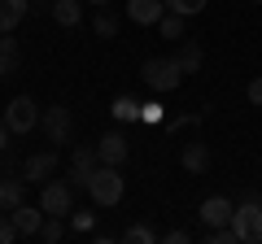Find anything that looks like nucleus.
Returning a JSON list of instances; mask_svg holds the SVG:
<instances>
[{"label":"nucleus","mask_w":262,"mask_h":244,"mask_svg":"<svg viewBox=\"0 0 262 244\" xmlns=\"http://www.w3.org/2000/svg\"><path fill=\"white\" fill-rule=\"evenodd\" d=\"M122 192H127V183H122L118 166H96L92 175H88V197H92L96 205H118Z\"/></svg>","instance_id":"1"},{"label":"nucleus","mask_w":262,"mask_h":244,"mask_svg":"<svg viewBox=\"0 0 262 244\" xmlns=\"http://www.w3.org/2000/svg\"><path fill=\"white\" fill-rule=\"evenodd\" d=\"M140 79L153 87V92H175L179 83H184V70H179L175 57H149L140 70Z\"/></svg>","instance_id":"2"},{"label":"nucleus","mask_w":262,"mask_h":244,"mask_svg":"<svg viewBox=\"0 0 262 244\" xmlns=\"http://www.w3.org/2000/svg\"><path fill=\"white\" fill-rule=\"evenodd\" d=\"M39 209L53 218H70L75 214V183H61V179L39 183Z\"/></svg>","instance_id":"3"},{"label":"nucleus","mask_w":262,"mask_h":244,"mask_svg":"<svg viewBox=\"0 0 262 244\" xmlns=\"http://www.w3.org/2000/svg\"><path fill=\"white\" fill-rule=\"evenodd\" d=\"M232 227L241 235V244H262V201L245 197L236 205V214H232Z\"/></svg>","instance_id":"4"},{"label":"nucleus","mask_w":262,"mask_h":244,"mask_svg":"<svg viewBox=\"0 0 262 244\" xmlns=\"http://www.w3.org/2000/svg\"><path fill=\"white\" fill-rule=\"evenodd\" d=\"M39 105L31 101V96H13L9 105H5V122H9V131L13 135H27V131H35L39 127Z\"/></svg>","instance_id":"5"},{"label":"nucleus","mask_w":262,"mask_h":244,"mask_svg":"<svg viewBox=\"0 0 262 244\" xmlns=\"http://www.w3.org/2000/svg\"><path fill=\"white\" fill-rule=\"evenodd\" d=\"M39 122H44L48 144H70V135H75V118H70L66 105H48V109L39 113Z\"/></svg>","instance_id":"6"},{"label":"nucleus","mask_w":262,"mask_h":244,"mask_svg":"<svg viewBox=\"0 0 262 244\" xmlns=\"http://www.w3.org/2000/svg\"><path fill=\"white\" fill-rule=\"evenodd\" d=\"M53 175H57V153L53 149L31 153V157L22 161V179H27V183H48Z\"/></svg>","instance_id":"7"},{"label":"nucleus","mask_w":262,"mask_h":244,"mask_svg":"<svg viewBox=\"0 0 262 244\" xmlns=\"http://www.w3.org/2000/svg\"><path fill=\"white\" fill-rule=\"evenodd\" d=\"M101 166V157H96V144H83V149L70 153V183L75 188H88V175Z\"/></svg>","instance_id":"8"},{"label":"nucleus","mask_w":262,"mask_h":244,"mask_svg":"<svg viewBox=\"0 0 262 244\" xmlns=\"http://www.w3.org/2000/svg\"><path fill=\"white\" fill-rule=\"evenodd\" d=\"M127 153H131V144L122 140L118 131H110V135H101V140H96V157H101V166H122V161H127Z\"/></svg>","instance_id":"9"},{"label":"nucleus","mask_w":262,"mask_h":244,"mask_svg":"<svg viewBox=\"0 0 262 244\" xmlns=\"http://www.w3.org/2000/svg\"><path fill=\"white\" fill-rule=\"evenodd\" d=\"M162 13H166V0H131L127 5V18L140 22V27H158Z\"/></svg>","instance_id":"10"},{"label":"nucleus","mask_w":262,"mask_h":244,"mask_svg":"<svg viewBox=\"0 0 262 244\" xmlns=\"http://www.w3.org/2000/svg\"><path fill=\"white\" fill-rule=\"evenodd\" d=\"M232 214H236V205L227 197H206V201H201V223H206V227L232 223Z\"/></svg>","instance_id":"11"},{"label":"nucleus","mask_w":262,"mask_h":244,"mask_svg":"<svg viewBox=\"0 0 262 244\" xmlns=\"http://www.w3.org/2000/svg\"><path fill=\"white\" fill-rule=\"evenodd\" d=\"M9 218H13V227H18V235H39V227H44V209L27 205V201H22L18 209H9Z\"/></svg>","instance_id":"12"},{"label":"nucleus","mask_w":262,"mask_h":244,"mask_svg":"<svg viewBox=\"0 0 262 244\" xmlns=\"http://www.w3.org/2000/svg\"><path fill=\"white\" fill-rule=\"evenodd\" d=\"M179 166H184L188 175H206L210 170V144H184V149H179Z\"/></svg>","instance_id":"13"},{"label":"nucleus","mask_w":262,"mask_h":244,"mask_svg":"<svg viewBox=\"0 0 262 244\" xmlns=\"http://www.w3.org/2000/svg\"><path fill=\"white\" fill-rule=\"evenodd\" d=\"M27 201V179H0V209L9 214Z\"/></svg>","instance_id":"14"},{"label":"nucleus","mask_w":262,"mask_h":244,"mask_svg":"<svg viewBox=\"0 0 262 244\" xmlns=\"http://www.w3.org/2000/svg\"><path fill=\"white\" fill-rule=\"evenodd\" d=\"M48 5H53L57 27H79V22H83V5H79V0H48Z\"/></svg>","instance_id":"15"},{"label":"nucleus","mask_w":262,"mask_h":244,"mask_svg":"<svg viewBox=\"0 0 262 244\" xmlns=\"http://www.w3.org/2000/svg\"><path fill=\"white\" fill-rule=\"evenodd\" d=\"M22 18H27V0H0V35L13 31Z\"/></svg>","instance_id":"16"},{"label":"nucleus","mask_w":262,"mask_h":244,"mask_svg":"<svg viewBox=\"0 0 262 244\" xmlns=\"http://www.w3.org/2000/svg\"><path fill=\"white\" fill-rule=\"evenodd\" d=\"M175 61H179V70H184V75H196V70H201V44L184 39V44H179V53H175Z\"/></svg>","instance_id":"17"},{"label":"nucleus","mask_w":262,"mask_h":244,"mask_svg":"<svg viewBox=\"0 0 262 244\" xmlns=\"http://www.w3.org/2000/svg\"><path fill=\"white\" fill-rule=\"evenodd\" d=\"M114 122H140V101H131V96H118V101L110 105Z\"/></svg>","instance_id":"18"},{"label":"nucleus","mask_w":262,"mask_h":244,"mask_svg":"<svg viewBox=\"0 0 262 244\" xmlns=\"http://www.w3.org/2000/svg\"><path fill=\"white\" fill-rule=\"evenodd\" d=\"M92 31H96L101 39H118V18H114L110 9H101V13L92 18Z\"/></svg>","instance_id":"19"},{"label":"nucleus","mask_w":262,"mask_h":244,"mask_svg":"<svg viewBox=\"0 0 262 244\" xmlns=\"http://www.w3.org/2000/svg\"><path fill=\"white\" fill-rule=\"evenodd\" d=\"M158 31H162V35H166V39H184V13H162V22H158Z\"/></svg>","instance_id":"20"},{"label":"nucleus","mask_w":262,"mask_h":244,"mask_svg":"<svg viewBox=\"0 0 262 244\" xmlns=\"http://www.w3.org/2000/svg\"><path fill=\"white\" fill-rule=\"evenodd\" d=\"M66 235V218H53V214H44V227H39V240L44 244H57Z\"/></svg>","instance_id":"21"},{"label":"nucleus","mask_w":262,"mask_h":244,"mask_svg":"<svg viewBox=\"0 0 262 244\" xmlns=\"http://www.w3.org/2000/svg\"><path fill=\"white\" fill-rule=\"evenodd\" d=\"M206 244H241V235H236L232 223H223V227H210L206 231Z\"/></svg>","instance_id":"22"},{"label":"nucleus","mask_w":262,"mask_h":244,"mask_svg":"<svg viewBox=\"0 0 262 244\" xmlns=\"http://www.w3.org/2000/svg\"><path fill=\"white\" fill-rule=\"evenodd\" d=\"M122 240H131V244H153L158 235H153L149 223H136V227H127V231H122Z\"/></svg>","instance_id":"23"},{"label":"nucleus","mask_w":262,"mask_h":244,"mask_svg":"<svg viewBox=\"0 0 262 244\" xmlns=\"http://www.w3.org/2000/svg\"><path fill=\"white\" fill-rule=\"evenodd\" d=\"M170 13H184V18H196V13L206 9V0H166Z\"/></svg>","instance_id":"24"},{"label":"nucleus","mask_w":262,"mask_h":244,"mask_svg":"<svg viewBox=\"0 0 262 244\" xmlns=\"http://www.w3.org/2000/svg\"><path fill=\"white\" fill-rule=\"evenodd\" d=\"M0 57H5L9 70H13V61H18V39H13V31H5V39H0Z\"/></svg>","instance_id":"25"},{"label":"nucleus","mask_w":262,"mask_h":244,"mask_svg":"<svg viewBox=\"0 0 262 244\" xmlns=\"http://www.w3.org/2000/svg\"><path fill=\"white\" fill-rule=\"evenodd\" d=\"M13 240H22V235H18V227H13V218H5V214H0V244H13Z\"/></svg>","instance_id":"26"},{"label":"nucleus","mask_w":262,"mask_h":244,"mask_svg":"<svg viewBox=\"0 0 262 244\" xmlns=\"http://www.w3.org/2000/svg\"><path fill=\"white\" fill-rule=\"evenodd\" d=\"M92 223H96V218L83 214V209H79V214H70V227H75V231H92Z\"/></svg>","instance_id":"27"},{"label":"nucleus","mask_w":262,"mask_h":244,"mask_svg":"<svg viewBox=\"0 0 262 244\" xmlns=\"http://www.w3.org/2000/svg\"><path fill=\"white\" fill-rule=\"evenodd\" d=\"M166 113H162V105H140V122H162Z\"/></svg>","instance_id":"28"},{"label":"nucleus","mask_w":262,"mask_h":244,"mask_svg":"<svg viewBox=\"0 0 262 244\" xmlns=\"http://www.w3.org/2000/svg\"><path fill=\"white\" fill-rule=\"evenodd\" d=\"M245 96H249V105H258V109H262V79H253V83H249V92H245Z\"/></svg>","instance_id":"29"},{"label":"nucleus","mask_w":262,"mask_h":244,"mask_svg":"<svg viewBox=\"0 0 262 244\" xmlns=\"http://www.w3.org/2000/svg\"><path fill=\"white\" fill-rule=\"evenodd\" d=\"M166 240L170 244H188V231H184V227H175V231H166Z\"/></svg>","instance_id":"30"},{"label":"nucleus","mask_w":262,"mask_h":244,"mask_svg":"<svg viewBox=\"0 0 262 244\" xmlns=\"http://www.w3.org/2000/svg\"><path fill=\"white\" fill-rule=\"evenodd\" d=\"M5 144H9V122L0 118V153H5Z\"/></svg>","instance_id":"31"},{"label":"nucleus","mask_w":262,"mask_h":244,"mask_svg":"<svg viewBox=\"0 0 262 244\" xmlns=\"http://www.w3.org/2000/svg\"><path fill=\"white\" fill-rule=\"evenodd\" d=\"M5 70H9V61H5V57H0V75H5Z\"/></svg>","instance_id":"32"},{"label":"nucleus","mask_w":262,"mask_h":244,"mask_svg":"<svg viewBox=\"0 0 262 244\" xmlns=\"http://www.w3.org/2000/svg\"><path fill=\"white\" fill-rule=\"evenodd\" d=\"M83 5H110V0H83Z\"/></svg>","instance_id":"33"},{"label":"nucleus","mask_w":262,"mask_h":244,"mask_svg":"<svg viewBox=\"0 0 262 244\" xmlns=\"http://www.w3.org/2000/svg\"><path fill=\"white\" fill-rule=\"evenodd\" d=\"M253 5H262V0H253Z\"/></svg>","instance_id":"34"},{"label":"nucleus","mask_w":262,"mask_h":244,"mask_svg":"<svg viewBox=\"0 0 262 244\" xmlns=\"http://www.w3.org/2000/svg\"><path fill=\"white\" fill-rule=\"evenodd\" d=\"M39 5H44V0H39Z\"/></svg>","instance_id":"35"}]
</instances>
